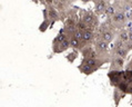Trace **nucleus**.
<instances>
[{"label": "nucleus", "mask_w": 132, "mask_h": 107, "mask_svg": "<svg viewBox=\"0 0 132 107\" xmlns=\"http://www.w3.org/2000/svg\"><path fill=\"white\" fill-rule=\"evenodd\" d=\"M112 23L114 25V27L117 28V30L123 29L126 27V24L128 23V18L126 16V12H124L123 10H118V12L112 17Z\"/></svg>", "instance_id": "1"}, {"label": "nucleus", "mask_w": 132, "mask_h": 107, "mask_svg": "<svg viewBox=\"0 0 132 107\" xmlns=\"http://www.w3.org/2000/svg\"><path fill=\"white\" fill-rule=\"evenodd\" d=\"M80 19H81L84 24H87L89 26V30L92 26L94 18L97 17V15L94 13L93 10H84V9H80Z\"/></svg>", "instance_id": "2"}, {"label": "nucleus", "mask_w": 132, "mask_h": 107, "mask_svg": "<svg viewBox=\"0 0 132 107\" xmlns=\"http://www.w3.org/2000/svg\"><path fill=\"white\" fill-rule=\"evenodd\" d=\"M109 30H112V31H118L117 28L114 27V25L112 23V18H105V19L102 21L99 26V28L97 29L96 34L99 35V34H102L104 31H109Z\"/></svg>", "instance_id": "3"}, {"label": "nucleus", "mask_w": 132, "mask_h": 107, "mask_svg": "<svg viewBox=\"0 0 132 107\" xmlns=\"http://www.w3.org/2000/svg\"><path fill=\"white\" fill-rule=\"evenodd\" d=\"M48 9V13H49V20L51 21V27L50 29L53 27V25L57 23V21H61V17H60V12L57 10V8L54 6H45Z\"/></svg>", "instance_id": "4"}, {"label": "nucleus", "mask_w": 132, "mask_h": 107, "mask_svg": "<svg viewBox=\"0 0 132 107\" xmlns=\"http://www.w3.org/2000/svg\"><path fill=\"white\" fill-rule=\"evenodd\" d=\"M69 48H71V45H70V39H67L64 41H62L60 44H54V45L51 46V49H52L53 54H61V53H64L67 51Z\"/></svg>", "instance_id": "5"}, {"label": "nucleus", "mask_w": 132, "mask_h": 107, "mask_svg": "<svg viewBox=\"0 0 132 107\" xmlns=\"http://www.w3.org/2000/svg\"><path fill=\"white\" fill-rule=\"evenodd\" d=\"M109 1L107 0H98L94 2V7H93V11L97 16H102L104 15V11L107 9V7L109 6Z\"/></svg>", "instance_id": "6"}, {"label": "nucleus", "mask_w": 132, "mask_h": 107, "mask_svg": "<svg viewBox=\"0 0 132 107\" xmlns=\"http://www.w3.org/2000/svg\"><path fill=\"white\" fill-rule=\"evenodd\" d=\"M117 38V31H112V30H109V31H104L102 34H96V39H101L105 42H112L113 40Z\"/></svg>", "instance_id": "7"}, {"label": "nucleus", "mask_w": 132, "mask_h": 107, "mask_svg": "<svg viewBox=\"0 0 132 107\" xmlns=\"http://www.w3.org/2000/svg\"><path fill=\"white\" fill-rule=\"evenodd\" d=\"M80 53L82 54L83 58H98V54L94 49L93 45H87L86 47L82 48Z\"/></svg>", "instance_id": "8"}, {"label": "nucleus", "mask_w": 132, "mask_h": 107, "mask_svg": "<svg viewBox=\"0 0 132 107\" xmlns=\"http://www.w3.org/2000/svg\"><path fill=\"white\" fill-rule=\"evenodd\" d=\"M94 40H96V31L87 30L83 32V39H82L83 47H86L87 45H93Z\"/></svg>", "instance_id": "9"}, {"label": "nucleus", "mask_w": 132, "mask_h": 107, "mask_svg": "<svg viewBox=\"0 0 132 107\" xmlns=\"http://www.w3.org/2000/svg\"><path fill=\"white\" fill-rule=\"evenodd\" d=\"M111 64H110V72L113 70H122L123 65H124V59L120 57H114L111 59Z\"/></svg>", "instance_id": "10"}, {"label": "nucleus", "mask_w": 132, "mask_h": 107, "mask_svg": "<svg viewBox=\"0 0 132 107\" xmlns=\"http://www.w3.org/2000/svg\"><path fill=\"white\" fill-rule=\"evenodd\" d=\"M78 69H79L80 73L83 74V75H86V76H89V75H91V74H93L94 72L98 70V69L92 67L91 65L87 64V62H83V61L78 66Z\"/></svg>", "instance_id": "11"}, {"label": "nucleus", "mask_w": 132, "mask_h": 107, "mask_svg": "<svg viewBox=\"0 0 132 107\" xmlns=\"http://www.w3.org/2000/svg\"><path fill=\"white\" fill-rule=\"evenodd\" d=\"M117 39H119L120 41H122L123 44H127L129 41V31L126 28L123 29H119L117 31Z\"/></svg>", "instance_id": "12"}, {"label": "nucleus", "mask_w": 132, "mask_h": 107, "mask_svg": "<svg viewBox=\"0 0 132 107\" xmlns=\"http://www.w3.org/2000/svg\"><path fill=\"white\" fill-rule=\"evenodd\" d=\"M67 39H68V35L64 32L63 27H62V28H61V30L59 31V34H58V35L53 38V40H52V45H54V44H60V42L64 41V40H67Z\"/></svg>", "instance_id": "13"}, {"label": "nucleus", "mask_w": 132, "mask_h": 107, "mask_svg": "<svg viewBox=\"0 0 132 107\" xmlns=\"http://www.w3.org/2000/svg\"><path fill=\"white\" fill-rule=\"evenodd\" d=\"M124 94L123 91H121L119 88H116L114 91H113V98H114V103H116V106L119 105V102L124 97Z\"/></svg>", "instance_id": "14"}, {"label": "nucleus", "mask_w": 132, "mask_h": 107, "mask_svg": "<svg viewBox=\"0 0 132 107\" xmlns=\"http://www.w3.org/2000/svg\"><path fill=\"white\" fill-rule=\"evenodd\" d=\"M51 27V21L49 19H43L42 23L39 26V31L40 32H46Z\"/></svg>", "instance_id": "15"}, {"label": "nucleus", "mask_w": 132, "mask_h": 107, "mask_svg": "<svg viewBox=\"0 0 132 107\" xmlns=\"http://www.w3.org/2000/svg\"><path fill=\"white\" fill-rule=\"evenodd\" d=\"M77 57H78V50H75V49H73V51H72L71 54H68L67 59L70 61V62H73Z\"/></svg>", "instance_id": "16"}, {"label": "nucleus", "mask_w": 132, "mask_h": 107, "mask_svg": "<svg viewBox=\"0 0 132 107\" xmlns=\"http://www.w3.org/2000/svg\"><path fill=\"white\" fill-rule=\"evenodd\" d=\"M83 32L84 31H81V30H77L76 31V34L73 35L75 37H77V38H78L80 41H82V39H83Z\"/></svg>", "instance_id": "17"}, {"label": "nucleus", "mask_w": 132, "mask_h": 107, "mask_svg": "<svg viewBox=\"0 0 132 107\" xmlns=\"http://www.w3.org/2000/svg\"><path fill=\"white\" fill-rule=\"evenodd\" d=\"M58 1L64 3V5H67V6H69V7H72V3L75 2L73 0H58Z\"/></svg>", "instance_id": "18"}, {"label": "nucleus", "mask_w": 132, "mask_h": 107, "mask_svg": "<svg viewBox=\"0 0 132 107\" xmlns=\"http://www.w3.org/2000/svg\"><path fill=\"white\" fill-rule=\"evenodd\" d=\"M42 15H43V19H49V13H48L47 7H45V9H43V11H42Z\"/></svg>", "instance_id": "19"}, {"label": "nucleus", "mask_w": 132, "mask_h": 107, "mask_svg": "<svg viewBox=\"0 0 132 107\" xmlns=\"http://www.w3.org/2000/svg\"><path fill=\"white\" fill-rule=\"evenodd\" d=\"M54 0H43V6H53Z\"/></svg>", "instance_id": "20"}, {"label": "nucleus", "mask_w": 132, "mask_h": 107, "mask_svg": "<svg viewBox=\"0 0 132 107\" xmlns=\"http://www.w3.org/2000/svg\"><path fill=\"white\" fill-rule=\"evenodd\" d=\"M126 70H132V57H131L130 61L128 62V65H127V67H126Z\"/></svg>", "instance_id": "21"}, {"label": "nucleus", "mask_w": 132, "mask_h": 107, "mask_svg": "<svg viewBox=\"0 0 132 107\" xmlns=\"http://www.w3.org/2000/svg\"><path fill=\"white\" fill-rule=\"evenodd\" d=\"M35 3H41V5H43V0H32Z\"/></svg>", "instance_id": "22"}, {"label": "nucleus", "mask_w": 132, "mask_h": 107, "mask_svg": "<svg viewBox=\"0 0 132 107\" xmlns=\"http://www.w3.org/2000/svg\"><path fill=\"white\" fill-rule=\"evenodd\" d=\"M80 1H81L82 3H84V5H86V3H88L89 1H92V0H80Z\"/></svg>", "instance_id": "23"}, {"label": "nucleus", "mask_w": 132, "mask_h": 107, "mask_svg": "<svg viewBox=\"0 0 132 107\" xmlns=\"http://www.w3.org/2000/svg\"><path fill=\"white\" fill-rule=\"evenodd\" d=\"M113 1H121V0H113Z\"/></svg>", "instance_id": "24"}, {"label": "nucleus", "mask_w": 132, "mask_h": 107, "mask_svg": "<svg viewBox=\"0 0 132 107\" xmlns=\"http://www.w3.org/2000/svg\"><path fill=\"white\" fill-rule=\"evenodd\" d=\"M73 1H76V0H73Z\"/></svg>", "instance_id": "25"}]
</instances>
